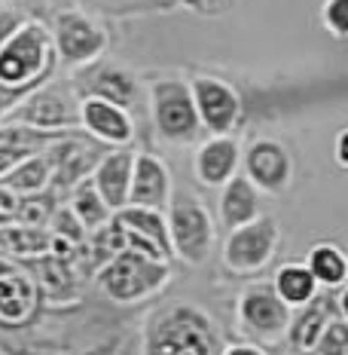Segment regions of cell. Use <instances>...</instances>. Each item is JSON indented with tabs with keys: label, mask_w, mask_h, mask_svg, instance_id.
<instances>
[{
	"label": "cell",
	"mask_w": 348,
	"mask_h": 355,
	"mask_svg": "<svg viewBox=\"0 0 348 355\" xmlns=\"http://www.w3.org/2000/svg\"><path fill=\"white\" fill-rule=\"evenodd\" d=\"M223 331L205 309L192 303H168L150 313L140 355H220Z\"/></svg>",
	"instance_id": "1"
},
{
	"label": "cell",
	"mask_w": 348,
	"mask_h": 355,
	"mask_svg": "<svg viewBox=\"0 0 348 355\" xmlns=\"http://www.w3.org/2000/svg\"><path fill=\"white\" fill-rule=\"evenodd\" d=\"M55 64L49 28L37 19H25L0 46V83L37 89L55 73Z\"/></svg>",
	"instance_id": "2"
},
{
	"label": "cell",
	"mask_w": 348,
	"mask_h": 355,
	"mask_svg": "<svg viewBox=\"0 0 348 355\" xmlns=\"http://www.w3.org/2000/svg\"><path fill=\"white\" fill-rule=\"evenodd\" d=\"M165 224L168 242H172V257L202 266L211 257L214 242H217V227H214L211 211L192 190H174L165 205Z\"/></svg>",
	"instance_id": "3"
},
{
	"label": "cell",
	"mask_w": 348,
	"mask_h": 355,
	"mask_svg": "<svg viewBox=\"0 0 348 355\" xmlns=\"http://www.w3.org/2000/svg\"><path fill=\"white\" fill-rule=\"evenodd\" d=\"M150 101V120L156 129V138L172 147H190L202 135L196 105H192L190 80L183 77H156L147 86Z\"/></svg>",
	"instance_id": "4"
},
{
	"label": "cell",
	"mask_w": 348,
	"mask_h": 355,
	"mask_svg": "<svg viewBox=\"0 0 348 355\" xmlns=\"http://www.w3.org/2000/svg\"><path fill=\"white\" fill-rule=\"evenodd\" d=\"M172 279V266L165 261H153L138 251H116L95 272V282L116 303H140L159 294Z\"/></svg>",
	"instance_id": "5"
},
{
	"label": "cell",
	"mask_w": 348,
	"mask_h": 355,
	"mask_svg": "<svg viewBox=\"0 0 348 355\" xmlns=\"http://www.w3.org/2000/svg\"><path fill=\"white\" fill-rule=\"evenodd\" d=\"M49 37H53L55 58L64 68H73V71L101 62V55H104L110 46L107 28L95 16L77 10V6H68V10L55 12Z\"/></svg>",
	"instance_id": "6"
},
{
	"label": "cell",
	"mask_w": 348,
	"mask_h": 355,
	"mask_svg": "<svg viewBox=\"0 0 348 355\" xmlns=\"http://www.w3.org/2000/svg\"><path fill=\"white\" fill-rule=\"evenodd\" d=\"M3 123L28 125L37 132H49V135H68L80 129V98H73L71 89H62L46 80L43 86L31 89Z\"/></svg>",
	"instance_id": "7"
},
{
	"label": "cell",
	"mask_w": 348,
	"mask_h": 355,
	"mask_svg": "<svg viewBox=\"0 0 348 355\" xmlns=\"http://www.w3.org/2000/svg\"><path fill=\"white\" fill-rule=\"evenodd\" d=\"M293 309L275 294L272 282H250L235 300V324L254 343H278L287 337Z\"/></svg>",
	"instance_id": "8"
},
{
	"label": "cell",
	"mask_w": 348,
	"mask_h": 355,
	"mask_svg": "<svg viewBox=\"0 0 348 355\" xmlns=\"http://www.w3.org/2000/svg\"><path fill=\"white\" fill-rule=\"evenodd\" d=\"M278 245H281L278 220L272 214H260V218L226 233L220 257H223L226 270L235 272V276H257L260 270L269 266Z\"/></svg>",
	"instance_id": "9"
},
{
	"label": "cell",
	"mask_w": 348,
	"mask_h": 355,
	"mask_svg": "<svg viewBox=\"0 0 348 355\" xmlns=\"http://www.w3.org/2000/svg\"><path fill=\"white\" fill-rule=\"evenodd\" d=\"M241 172L260 193L278 196L293 184V157L278 138H254L241 147Z\"/></svg>",
	"instance_id": "10"
},
{
	"label": "cell",
	"mask_w": 348,
	"mask_h": 355,
	"mask_svg": "<svg viewBox=\"0 0 348 355\" xmlns=\"http://www.w3.org/2000/svg\"><path fill=\"white\" fill-rule=\"evenodd\" d=\"M192 105H196L199 123L208 135H229L241 120V95L232 83L211 73H199L190 80Z\"/></svg>",
	"instance_id": "11"
},
{
	"label": "cell",
	"mask_w": 348,
	"mask_h": 355,
	"mask_svg": "<svg viewBox=\"0 0 348 355\" xmlns=\"http://www.w3.org/2000/svg\"><path fill=\"white\" fill-rule=\"evenodd\" d=\"M40 288L21 266L0 261V328H25L37 319Z\"/></svg>",
	"instance_id": "12"
},
{
	"label": "cell",
	"mask_w": 348,
	"mask_h": 355,
	"mask_svg": "<svg viewBox=\"0 0 348 355\" xmlns=\"http://www.w3.org/2000/svg\"><path fill=\"white\" fill-rule=\"evenodd\" d=\"M80 129L110 150L113 147H131V141H135V120H131L129 110L110 105L104 98H92V95L80 98Z\"/></svg>",
	"instance_id": "13"
},
{
	"label": "cell",
	"mask_w": 348,
	"mask_h": 355,
	"mask_svg": "<svg viewBox=\"0 0 348 355\" xmlns=\"http://www.w3.org/2000/svg\"><path fill=\"white\" fill-rule=\"evenodd\" d=\"M239 168H241V144L232 132L229 135H208L192 153V175L208 190H220Z\"/></svg>",
	"instance_id": "14"
},
{
	"label": "cell",
	"mask_w": 348,
	"mask_h": 355,
	"mask_svg": "<svg viewBox=\"0 0 348 355\" xmlns=\"http://www.w3.org/2000/svg\"><path fill=\"white\" fill-rule=\"evenodd\" d=\"M172 193H174L172 172H168L165 159L156 157V153L135 150V166H131V184H129V205L165 211Z\"/></svg>",
	"instance_id": "15"
},
{
	"label": "cell",
	"mask_w": 348,
	"mask_h": 355,
	"mask_svg": "<svg viewBox=\"0 0 348 355\" xmlns=\"http://www.w3.org/2000/svg\"><path fill=\"white\" fill-rule=\"evenodd\" d=\"M83 71L86 73L77 83L80 98H83V95H92V98H104V101H110V105H120L125 110L135 107L140 86H138V77L129 68H122V64L95 62Z\"/></svg>",
	"instance_id": "16"
},
{
	"label": "cell",
	"mask_w": 348,
	"mask_h": 355,
	"mask_svg": "<svg viewBox=\"0 0 348 355\" xmlns=\"http://www.w3.org/2000/svg\"><path fill=\"white\" fill-rule=\"evenodd\" d=\"M43 153L53 162V181L58 187H77L83 178L92 175L95 162L101 159L98 144H86L83 138H77L73 132L55 138Z\"/></svg>",
	"instance_id": "17"
},
{
	"label": "cell",
	"mask_w": 348,
	"mask_h": 355,
	"mask_svg": "<svg viewBox=\"0 0 348 355\" xmlns=\"http://www.w3.org/2000/svg\"><path fill=\"white\" fill-rule=\"evenodd\" d=\"M131 166H135V150L131 147H113V150L101 153V159L95 162L92 187L98 190V196L107 202L110 211H120L129 205V184H131Z\"/></svg>",
	"instance_id": "18"
},
{
	"label": "cell",
	"mask_w": 348,
	"mask_h": 355,
	"mask_svg": "<svg viewBox=\"0 0 348 355\" xmlns=\"http://www.w3.org/2000/svg\"><path fill=\"white\" fill-rule=\"evenodd\" d=\"M217 211H220V224L226 230H235V227L248 224V220L263 214V193L248 181V175L241 168L220 187Z\"/></svg>",
	"instance_id": "19"
},
{
	"label": "cell",
	"mask_w": 348,
	"mask_h": 355,
	"mask_svg": "<svg viewBox=\"0 0 348 355\" xmlns=\"http://www.w3.org/2000/svg\"><path fill=\"white\" fill-rule=\"evenodd\" d=\"M336 313V300L330 294H321L318 291L306 306L293 309V319H291V328H287V343L300 352H312L315 340L321 337V331L327 328V322L333 319Z\"/></svg>",
	"instance_id": "20"
},
{
	"label": "cell",
	"mask_w": 348,
	"mask_h": 355,
	"mask_svg": "<svg viewBox=\"0 0 348 355\" xmlns=\"http://www.w3.org/2000/svg\"><path fill=\"white\" fill-rule=\"evenodd\" d=\"M302 263L309 266L318 288H324V291L342 288L348 282V254L336 242H318V245H312Z\"/></svg>",
	"instance_id": "21"
},
{
	"label": "cell",
	"mask_w": 348,
	"mask_h": 355,
	"mask_svg": "<svg viewBox=\"0 0 348 355\" xmlns=\"http://www.w3.org/2000/svg\"><path fill=\"white\" fill-rule=\"evenodd\" d=\"M113 220L122 230H131L144 239H150L162 254L172 261V242H168V224H165V211L159 209H140V205H125V209L113 211Z\"/></svg>",
	"instance_id": "22"
},
{
	"label": "cell",
	"mask_w": 348,
	"mask_h": 355,
	"mask_svg": "<svg viewBox=\"0 0 348 355\" xmlns=\"http://www.w3.org/2000/svg\"><path fill=\"white\" fill-rule=\"evenodd\" d=\"M49 245H53V233L43 230V227H25L16 220L0 227V254L3 257L34 261V257L49 254Z\"/></svg>",
	"instance_id": "23"
},
{
	"label": "cell",
	"mask_w": 348,
	"mask_h": 355,
	"mask_svg": "<svg viewBox=\"0 0 348 355\" xmlns=\"http://www.w3.org/2000/svg\"><path fill=\"white\" fill-rule=\"evenodd\" d=\"M272 288H275V294L281 300L287 303L291 309H300L306 306L309 300L315 297L321 288H318L315 276L309 272V266L302 261H287L281 263L275 270V279H272Z\"/></svg>",
	"instance_id": "24"
},
{
	"label": "cell",
	"mask_w": 348,
	"mask_h": 355,
	"mask_svg": "<svg viewBox=\"0 0 348 355\" xmlns=\"http://www.w3.org/2000/svg\"><path fill=\"white\" fill-rule=\"evenodd\" d=\"M6 190H12L16 196H31V193H43V190L53 184V162H49L46 153H31L28 159H21L10 175L3 178Z\"/></svg>",
	"instance_id": "25"
},
{
	"label": "cell",
	"mask_w": 348,
	"mask_h": 355,
	"mask_svg": "<svg viewBox=\"0 0 348 355\" xmlns=\"http://www.w3.org/2000/svg\"><path fill=\"white\" fill-rule=\"evenodd\" d=\"M68 209L73 211V218L83 224V230L86 233H95L98 227H104L110 218H113V211L107 209V202L98 196V190L92 187V181L89 178H83V181L73 187V193H71V205Z\"/></svg>",
	"instance_id": "26"
},
{
	"label": "cell",
	"mask_w": 348,
	"mask_h": 355,
	"mask_svg": "<svg viewBox=\"0 0 348 355\" xmlns=\"http://www.w3.org/2000/svg\"><path fill=\"white\" fill-rule=\"evenodd\" d=\"M55 214V199L43 190V193H31V196H19V209H16V224H25V227H43L53 220Z\"/></svg>",
	"instance_id": "27"
},
{
	"label": "cell",
	"mask_w": 348,
	"mask_h": 355,
	"mask_svg": "<svg viewBox=\"0 0 348 355\" xmlns=\"http://www.w3.org/2000/svg\"><path fill=\"white\" fill-rule=\"evenodd\" d=\"M312 355H348V322L333 315L327 328L321 331V337L315 340Z\"/></svg>",
	"instance_id": "28"
},
{
	"label": "cell",
	"mask_w": 348,
	"mask_h": 355,
	"mask_svg": "<svg viewBox=\"0 0 348 355\" xmlns=\"http://www.w3.org/2000/svg\"><path fill=\"white\" fill-rule=\"evenodd\" d=\"M83 3L101 12H113V16H131V12L147 10H172L177 0H83Z\"/></svg>",
	"instance_id": "29"
},
{
	"label": "cell",
	"mask_w": 348,
	"mask_h": 355,
	"mask_svg": "<svg viewBox=\"0 0 348 355\" xmlns=\"http://www.w3.org/2000/svg\"><path fill=\"white\" fill-rule=\"evenodd\" d=\"M321 25L336 40H348V0H321Z\"/></svg>",
	"instance_id": "30"
},
{
	"label": "cell",
	"mask_w": 348,
	"mask_h": 355,
	"mask_svg": "<svg viewBox=\"0 0 348 355\" xmlns=\"http://www.w3.org/2000/svg\"><path fill=\"white\" fill-rule=\"evenodd\" d=\"M53 236H58V239H64V242H71V245H80V242L86 239V230H83V224H80L77 218H73V211L71 209H62L53 214Z\"/></svg>",
	"instance_id": "31"
},
{
	"label": "cell",
	"mask_w": 348,
	"mask_h": 355,
	"mask_svg": "<svg viewBox=\"0 0 348 355\" xmlns=\"http://www.w3.org/2000/svg\"><path fill=\"white\" fill-rule=\"evenodd\" d=\"M31 153H34V150H28V147H21V144H16V141H10L6 135H0V181H3V178L10 175L21 159L31 157Z\"/></svg>",
	"instance_id": "32"
},
{
	"label": "cell",
	"mask_w": 348,
	"mask_h": 355,
	"mask_svg": "<svg viewBox=\"0 0 348 355\" xmlns=\"http://www.w3.org/2000/svg\"><path fill=\"white\" fill-rule=\"evenodd\" d=\"M177 3H183L190 12H196V16L217 19V16H226L239 0H177Z\"/></svg>",
	"instance_id": "33"
},
{
	"label": "cell",
	"mask_w": 348,
	"mask_h": 355,
	"mask_svg": "<svg viewBox=\"0 0 348 355\" xmlns=\"http://www.w3.org/2000/svg\"><path fill=\"white\" fill-rule=\"evenodd\" d=\"M31 92V89H19V86H6V83H0V123L10 116V110L19 105L25 95Z\"/></svg>",
	"instance_id": "34"
},
{
	"label": "cell",
	"mask_w": 348,
	"mask_h": 355,
	"mask_svg": "<svg viewBox=\"0 0 348 355\" xmlns=\"http://www.w3.org/2000/svg\"><path fill=\"white\" fill-rule=\"evenodd\" d=\"M25 21V12L16 10V6H0V46L6 43V37H10L16 28Z\"/></svg>",
	"instance_id": "35"
},
{
	"label": "cell",
	"mask_w": 348,
	"mask_h": 355,
	"mask_svg": "<svg viewBox=\"0 0 348 355\" xmlns=\"http://www.w3.org/2000/svg\"><path fill=\"white\" fill-rule=\"evenodd\" d=\"M333 159H336L339 168L348 172V125H342L336 132V138H333Z\"/></svg>",
	"instance_id": "36"
},
{
	"label": "cell",
	"mask_w": 348,
	"mask_h": 355,
	"mask_svg": "<svg viewBox=\"0 0 348 355\" xmlns=\"http://www.w3.org/2000/svg\"><path fill=\"white\" fill-rule=\"evenodd\" d=\"M220 355H269L260 343H223Z\"/></svg>",
	"instance_id": "37"
},
{
	"label": "cell",
	"mask_w": 348,
	"mask_h": 355,
	"mask_svg": "<svg viewBox=\"0 0 348 355\" xmlns=\"http://www.w3.org/2000/svg\"><path fill=\"white\" fill-rule=\"evenodd\" d=\"M336 313H339V319L348 322V282L342 285V291H339V297H336Z\"/></svg>",
	"instance_id": "38"
},
{
	"label": "cell",
	"mask_w": 348,
	"mask_h": 355,
	"mask_svg": "<svg viewBox=\"0 0 348 355\" xmlns=\"http://www.w3.org/2000/svg\"><path fill=\"white\" fill-rule=\"evenodd\" d=\"M83 355H113V349H110V346H95V349H89Z\"/></svg>",
	"instance_id": "39"
},
{
	"label": "cell",
	"mask_w": 348,
	"mask_h": 355,
	"mask_svg": "<svg viewBox=\"0 0 348 355\" xmlns=\"http://www.w3.org/2000/svg\"><path fill=\"white\" fill-rule=\"evenodd\" d=\"M12 3H16V0H0V6H12Z\"/></svg>",
	"instance_id": "40"
},
{
	"label": "cell",
	"mask_w": 348,
	"mask_h": 355,
	"mask_svg": "<svg viewBox=\"0 0 348 355\" xmlns=\"http://www.w3.org/2000/svg\"><path fill=\"white\" fill-rule=\"evenodd\" d=\"M0 227H3V220H0Z\"/></svg>",
	"instance_id": "41"
}]
</instances>
